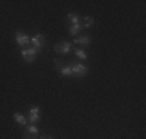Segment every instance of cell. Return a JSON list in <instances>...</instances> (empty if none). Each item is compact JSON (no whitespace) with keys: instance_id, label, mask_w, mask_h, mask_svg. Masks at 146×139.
<instances>
[{"instance_id":"obj_1","label":"cell","mask_w":146,"mask_h":139,"mask_svg":"<svg viewBox=\"0 0 146 139\" xmlns=\"http://www.w3.org/2000/svg\"><path fill=\"white\" fill-rule=\"evenodd\" d=\"M70 67H72V74L79 76V77H82L84 74H87V71H89V68L86 67V65H82L81 62H72Z\"/></svg>"},{"instance_id":"obj_2","label":"cell","mask_w":146,"mask_h":139,"mask_svg":"<svg viewBox=\"0 0 146 139\" xmlns=\"http://www.w3.org/2000/svg\"><path fill=\"white\" fill-rule=\"evenodd\" d=\"M30 43L33 45L34 50H37V53H40V51H42V48H44V45H45V37L42 36V34H36V36L31 37Z\"/></svg>"},{"instance_id":"obj_3","label":"cell","mask_w":146,"mask_h":139,"mask_svg":"<svg viewBox=\"0 0 146 139\" xmlns=\"http://www.w3.org/2000/svg\"><path fill=\"white\" fill-rule=\"evenodd\" d=\"M20 54H22L23 60L31 64V62L34 60V57H36V54H39V53H37V50H34L33 47H27V48H23V50H22V53H20Z\"/></svg>"},{"instance_id":"obj_4","label":"cell","mask_w":146,"mask_h":139,"mask_svg":"<svg viewBox=\"0 0 146 139\" xmlns=\"http://www.w3.org/2000/svg\"><path fill=\"white\" fill-rule=\"evenodd\" d=\"M30 40H31V37L28 36V34H23V33H20V31L16 33V43L19 45V47L27 48L30 45Z\"/></svg>"},{"instance_id":"obj_5","label":"cell","mask_w":146,"mask_h":139,"mask_svg":"<svg viewBox=\"0 0 146 139\" xmlns=\"http://www.w3.org/2000/svg\"><path fill=\"white\" fill-rule=\"evenodd\" d=\"M72 50V43L70 42H59V43L54 45V51L59 54H68Z\"/></svg>"},{"instance_id":"obj_6","label":"cell","mask_w":146,"mask_h":139,"mask_svg":"<svg viewBox=\"0 0 146 139\" xmlns=\"http://www.w3.org/2000/svg\"><path fill=\"white\" fill-rule=\"evenodd\" d=\"M28 114H30V116H28V121H30L31 124H36L37 121L40 119V108H39V107H33V108L30 110Z\"/></svg>"},{"instance_id":"obj_7","label":"cell","mask_w":146,"mask_h":139,"mask_svg":"<svg viewBox=\"0 0 146 139\" xmlns=\"http://www.w3.org/2000/svg\"><path fill=\"white\" fill-rule=\"evenodd\" d=\"M25 134H28L30 138H37V134H39V128L36 127L34 124H31V125H27V128H25Z\"/></svg>"},{"instance_id":"obj_8","label":"cell","mask_w":146,"mask_h":139,"mask_svg":"<svg viewBox=\"0 0 146 139\" xmlns=\"http://www.w3.org/2000/svg\"><path fill=\"white\" fill-rule=\"evenodd\" d=\"M65 22L70 23V25H76V23H79V16L75 12H68L67 17H65Z\"/></svg>"},{"instance_id":"obj_9","label":"cell","mask_w":146,"mask_h":139,"mask_svg":"<svg viewBox=\"0 0 146 139\" xmlns=\"http://www.w3.org/2000/svg\"><path fill=\"white\" fill-rule=\"evenodd\" d=\"M14 121L17 124H20V125H25V127H27V122H28V119H27L22 113H19V111H16V113H14Z\"/></svg>"},{"instance_id":"obj_10","label":"cell","mask_w":146,"mask_h":139,"mask_svg":"<svg viewBox=\"0 0 146 139\" xmlns=\"http://www.w3.org/2000/svg\"><path fill=\"white\" fill-rule=\"evenodd\" d=\"M92 39H90V36H81V37H76L75 39V43L78 45H89Z\"/></svg>"},{"instance_id":"obj_11","label":"cell","mask_w":146,"mask_h":139,"mask_svg":"<svg viewBox=\"0 0 146 139\" xmlns=\"http://www.w3.org/2000/svg\"><path fill=\"white\" fill-rule=\"evenodd\" d=\"M81 30H82V26L79 25V23H76V25H70V28H68V33H70L72 36H78Z\"/></svg>"},{"instance_id":"obj_12","label":"cell","mask_w":146,"mask_h":139,"mask_svg":"<svg viewBox=\"0 0 146 139\" xmlns=\"http://www.w3.org/2000/svg\"><path fill=\"white\" fill-rule=\"evenodd\" d=\"M59 73H61L62 76H65V77H70L72 76V67L70 65H65V67H62L59 70Z\"/></svg>"},{"instance_id":"obj_13","label":"cell","mask_w":146,"mask_h":139,"mask_svg":"<svg viewBox=\"0 0 146 139\" xmlns=\"http://www.w3.org/2000/svg\"><path fill=\"white\" fill-rule=\"evenodd\" d=\"M75 56L79 57L81 60H86V59H87V53H86L84 50H81V48H75Z\"/></svg>"},{"instance_id":"obj_14","label":"cell","mask_w":146,"mask_h":139,"mask_svg":"<svg viewBox=\"0 0 146 139\" xmlns=\"http://www.w3.org/2000/svg\"><path fill=\"white\" fill-rule=\"evenodd\" d=\"M92 25H93V19H92L90 16H86V17H84V23H82V26H84V28H90Z\"/></svg>"},{"instance_id":"obj_15","label":"cell","mask_w":146,"mask_h":139,"mask_svg":"<svg viewBox=\"0 0 146 139\" xmlns=\"http://www.w3.org/2000/svg\"><path fill=\"white\" fill-rule=\"evenodd\" d=\"M54 64H56V68H58V70L62 68V62L59 60V59H56V60H54Z\"/></svg>"},{"instance_id":"obj_16","label":"cell","mask_w":146,"mask_h":139,"mask_svg":"<svg viewBox=\"0 0 146 139\" xmlns=\"http://www.w3.org/2000/svg\"><path fill=\"white\" fill-rule=\"evenodd\" d=\"M40 139H53V138L48 136V134H40Z\"/></svg>"},{"instance_id":"obj_17","label":"cell","mask_w":146,"mask_h":139,"mask_svg":"<svg viewBox=\"0 0 146 139\" xmlns=\"http://www.w3.org/2000/svg\"><path fill=\"white\" fill-rule=\"evenodd\" d=\"M23 139H33V138H30L28 134H25V133H23Z\"/></svg>"}]
</instances>
